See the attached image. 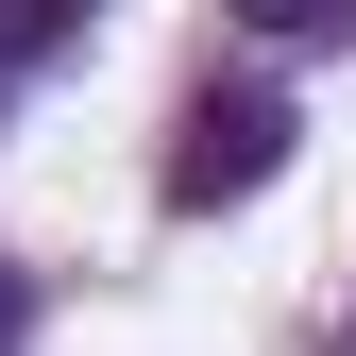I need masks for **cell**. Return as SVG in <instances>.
I'll list each match as a JSON object with an SVG mask.
<instances>
[{"label":"cell","instance_id":"1","mask_svg":"<svg viewBox=\"0 0 356 356\" xmlns=\"http://www.w3.org/2000/svg\"><path fill=\"white\" fill-rule=\"evenodd\" d=\"M272 170H289V102H272V85H204V102H187V136H170V204H254V187H272Z\"/></svg>","mask_w":356,"mask_h":356},{"label":"cell","instance_id":"2","mask_svg":"<svg viewBox=\"0 0 356 356\" xmlns=\"http://www.w3.org/2000/svg\"><path fill=\"white\" fill-rule=\"evenodd\" d=\"M254 34H272V51H323V34H356V0H238Z\"/></svg>","mask_w":356,"mask_h":356},{"label":"cell","instance_id":"3","mask_svg":"<svg viewBox=\"0 0 356 356\" xmlns=\"http://www.w3.org/2000/svg\"><path fill=\"white\" fill-rule=\"evenodd\" d=\"M0 17H17V34H68V17H85V0H0Z\"/></svg>","mask_w":356,"mask_h":356}]
</instances>
